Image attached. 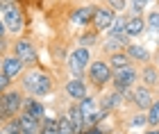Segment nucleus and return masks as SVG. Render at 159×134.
<instances>
[{
    "label": "nucleus",
    "mask_w": 159,
    "mask_h": 134,
    "mask_svg": "<svg viewBox=\"0 0 159 134\" xmlns=\"http://www.w3.org/2000/svg\"><path fill=\"white\" fill-rule=\"evenodd\" d=\"M141 127H148V123H146V111L132 109V111L127 114V130H141Z\"/></svg>",
    "instance_id": "obj_22"
},
{
    "label": "nucleus",
    "mask_w": 159,
    "mask_h": 134,
    "mask_svg": "<svg viewBox=\"0 0 159 134\" xmlns=\"http://www.w3.org/2000/svg\"><path fill=\"white\" fill-rule=\"evenodd\" d=\"M66 118H68L70 123H73V127L77 130V134H82V132H84L86 125H84V118H82V114H80V109H77V105H75V102H70V107L66 109Z\"/></svg>",
    "instance_id": "obj_21"
},
{
    "label": "nucleus",
    "mask_w": 159,
    "mask_h": 134,
    "mask_svg": "<svg viewBox=\"0 0 159 134\" xmlns=\"http://www.w3.org/2000/svg\"><path fill=\"white\" fill-rule=\"evenodd\" d=\"M18 87L23 89L25 96H34V98H39V100H43V98H48L52 93L55 77L41 61H37V64H32V66H25V70L18 77Z\"/></svg>",
    "instance_id": "obj_1"
},
{
    "label": "nucleus",
    "mask_w": 159,
    "mask_h": 134,
    "mask_svg": "<svg viewBox=\"0 0 159 134\" xmlns=\"http://www.w3.org/2000/svg\"><path fill=\"white\" fill-rule=\"evenodd\" d=\"M157 89H159V87H157Z\"/></svg>",
    "instance_id": "obj_38"
},
{
    "label": "nucleus",
    "mask_w": 159,
    "mask_h": 134,
    "mask_svg": "<svg viewBox=\"0 0 159 134\" xmlns=\"http://www.w3.org/2000/svg\"><path fill=\"white\" fill-rule=\"evenodd\" d=\"M7 7H9V5H7V2H2V0H0V14H2V11L7 9Z\"/></svg>",
    "instance_id": "obj_35"
},
{
    "label": "nucleus",
    "mask_w": 159,
    "mask_h": 134,
    "mask_svg": "<svg viewBox=\"0 0 159 134\" xmlns=\"http://www.w3.org/2000/svg\"><path fill=\"white\" fill-rule=\"evenodd\" d=\"M20 111H23V114H30L34 118H43L46 116V105H43V100H39V98H34V96H25Z\"/></svg>",
    "instance_id": "obj_18"
},
{
    "label": "nucleus",
    "mask_w": 159,
    "mask_h": 134,
    "mask_svg": "<svg viewBox=\"0 0 159 134\" xmlns=\"http://www.w3.org/2000/svg\"><path fill=\"white\" fill-rule=\"evenodd\" d=\"M2 2H7V5H20V0H2Z\"/></svg>",
    "instance_id": "obj_34"
},
{
    "label": "nucleus",
    "mask_w": 159,
    "mask_h": 134,
    "mask_svg": "<svg viewBox=\"0 0 159 134\" xmlns=\"http://www.w3.org/2000/svg\"><path fill=\"white\" fill-rule=\"evenodd\" d=\"M139 82L146 84L148 89L157 91V87H159V68L152 64V61L141 64V68H139Z\"/></svg>",
    "instance_id": "obj_15"
},
{
    "label": "nucleus",
    "mask_w": 159,
    "mask_h": 134,
    "mask_svg": "<svg viewBox=\"0 0 159 134\" xmlns=\"http://www.w3.org/2000/svg\"><path fill=\"white\" fill-rule=\"evenodd\" d=\"M18 123H20V134H39L41 130V118H34L30 114H18Z\"/></svg>",
    "instance_id": "obj_19"
},
{
    "label": "nucleus",
    "mask_w": 159,
    "mask_h": 134,
    "mask_svg": "<svg viewBox=\"0 0 159 134\" xmlns=\"http://www.w3.org/2000/svg\"><path fill=\"white\" fill-rule=\"evenodd\" d=\"M91 59L93 57H91L89 48H84V46L73 48L70 55H68V59H66V68H68L70 77H84L86 68H89V64H91Z\"/></svg>",
    "instance_id": "obj_4"
},
{
    "label": "nucleus",
    "mask_w": 159,
    "mask_h": 134,
    "mask_svg": "<svg viewBox=\"0 0 159 134\" xmlns=\"http://www.w3.org/2000/svg\"><path fill=\"white\" fill-rule=\"evenodd\" d=\"M98 105H100V109H105V111H118L123 105H125V93L111 89V91H107V93L100 96Z\"/></svg>",
    "instance_id": "obj_13"
},
{
    "label": "nucleus",
    "mask_w": 159,
    "mask_h": 134,
    "mask_svg": "<svg viewBox=\"0 0 159 134\" xmlns=\"http://www.w3.org/2000/svg\"><path fill=\"white\" fill-rule=\"evenodd\" d=\"M143 32H146V16L143 14H127L125 34L129 39H139Z\"/></svg>",
    "instance_id": "obj_16"
},
{
    "label": "nucleus",
    "mask_w": 159,
    "mask_h": 134,
    "mask_svg": "<svg viewBox=\"0 0 159 134\" xmlns=\"http://www.w3.org/2000/svg\"><path fill=\"white\" fill-rule=\"evenodd\" d=\"M146 30H150V32L159 39V9H152V11L146 16Z\"/></svg>",
    "instance_id": "obj_27"
},
{
    "label": "nucleus",
    "mask_w": 159,
    "mask_h": 134,
    "mask_svg": "<svg viewBox=\"0 0 159 134\" xmlns=\"http://www.w3.org/2000/svg\"><path fill=\"white\" fill-rule=\"evenodd\" d=\"M102 2L107 5V7H111L116 14H123L127 9V0H102Z\"/></svg>",
    "instance_id": "obj_29"
},
{
    "label": "nucleus",
    "mask_w": 159,
    "mask_h": 134,
    "mask_svg": "<svg viewBox=\"0 0 159 134\" xmlns=\"http://www.w3.org/2000/svg\"><path fill=\"white\" fill-rule=\"evenodd\" d=\"M125 55L129 57V61H132V64H136V66L152 61V52H150L146 46H139V43H134V41H129V43H127Z\"/></svg>",
    "instance_id": "obj_14"
},
{
    "label": "nucleus",
    "mask_w": 159,
    "mask_h": 134,
    "mask_svg": "<svg viewBox=\"0 0 159 134\" xmlns=\"http://www.w3.org/2000/svg\"><path fill=\"white\" fill-rule=\"evenodd\" d=\"M152 100H155V91L148 89L146 84H141V82H136L125 93V105H129L132 109H139V111H146Z\"/></svg>",
    "instance_id": "obj_6"
},
{
    "label": "nucleus",
    "mask_w": 159,
    "mask_h": 134,
    "mask_svg": "<svg viewBox=\"0 0 159 134\" xmlns=\"http://www.w3.org/2000/svg\"><path fill=\"white\" fill-rule=\"evenodd\" d=\"M114 77V68L107 64V59H91L89 68L84 73V80L89 84V89H93V93H102V91L111 84Z\"/></svg>",
    "instance_id": "obj_2"
},
{
    "label": "nucleus",
    "mask_w": 159,
    "mask_h": 134,
    "mask_svg": "<svg viewBox=\"0 0 159 134\" xmlns=\"http://www.w3.org/2000/svg\"><path fill=\"white\" fill-rule=\"evenodd\" d=\"M25 70V64L20 61L14 52H9V55H2V64H0V73H5L9 80L14 82V80H18L20 77V73Z\"/></svg>",
    "instance_id": "obj_11"
},
{
    "label": "nucleus",
    "mask_w": 159,
    "mask_h": 134,
    "mask_svg": "<svg viewBox=\"0 0 159 134\" xmlns=\"http://www.w3.org/2000/svg\"><path fill=\"white\" fill-rule=\"evenodd\" d=\"M107 64H109L114 70H118V68H123V66H127V64H132L129 61V57L125 55V50H118V52H111V55H107Z\"/></svg>",
    "instance_id": "obj_24"
},
{
    "label": "nucleus",
    "mask_w": 159,
    "mask_h": 134,
    "mask_svg": "<svg viewBox=\"0 0 159 134\" xmlns=\"http://www.w3.org/2000/svg\"><path fill=\"white\" fill-rule=\"evenodd\" d=\"M125 23H127V14H116V18L111 20V25L107 27L105 34H111V37H120V34H125Z\"/></svg>",
    "instance_id": "obj_23"
},
{
    "label": "nucleus",
    "mask_w": 159,
    "mask_h": 134,
    "mask_svg": "<svg viewBox=\"0 0 159 134\" xmlns=\"http://www.w3.org/2000/svg\"><path fill=\"white\" fill-rule=\"evenodd\" d=\"M7 50V39H5V34H2V37H0V55H2Z\"/></svg>",
    "instance_id": "obj_32"
},
{
    "label": "nucleus",
    "mask_w": 159,
    "mask_h": 134,
    "mask_svg": "<svg viewBox=\"0 0 159 134\" xmlns=\"http://www.w3.org/2000/svg\"><path fill=\"white\" fill-rule=\"evenodd\" d=\"M0 16H2V25H5V32L7 34H11V37H20V34L25 32L27 23H25V16H23L20 5H9Z\"/></svg>",
    "instance_id": "obj_5"
},
{
    "label": "nucleus",
    "mask_w": 159,
    "mask_h": 134,
    "mask_svg": "<svg viewBox=\"0 0 159 134\" xmlns=\"http://www.w3.org/2000/svg\"><path fill=\"white\" fill-rule=\"evenodd\" d=\"M98 41H100V32L96 30V27L89 25V27H84V32L77 37V46H84V48L91 50L93 46H98Z\"/></svg>",
    "instance_id": "obj_20"
},
{
    "label": "nucleus",
    "mask_w": 159,
    "mask_h": 134,
    "mask_svg": "<svg viewBox=\"0 0 159 134\" xmlns=\"http://www.w3.org/2000/svg\"><path fill=\"white\" fill-rule=\"evenodd\" d=\"M11 52L16 55L25 66H32V64L39 61L37 46H34V41L30 37H16V41H14V46H11Z\"/></svg>",
    "instance_id": "obj_8"
},
{
    "label": "nucleus",
    "mask_w": 159,
    "mask_h": 134,
    "mask_svg": "<svg viewBox=\"0 0 159 134\" xmlns=\"http://www.w3.org/2000/svg\"><path fill=\"white\" fill-rule=\"evenodd\" d=\"M93 7L96 5H89V2H84V5H77L73 11H70V25H75V27H89L91 25V16H93Z\"/></svg>",
    "instance_id": "obj_12"
},
{
    "label": "nucleus",
    "mask_w": 159,
    "mask_h": 134,
    "mask_svg": "<svg viewBox=\"0 0 159 134\" xmlns=\"http://www.w3.org/2000/svg\"><path fill=\"white\" fill-rule=\"evenodd\" d=\"M152 2V0H129V9L132 14H143V9Z\"/></svg>",
    "instance_id": "obj_30"
},
{
    "label": "nucleus",
    "mask_w": 159,
    "mask_h": 134,
    "mask_svg": "<svg viewBox=\"0 0 159 134\" xmlns=\"http://www.w3.org/2000/svg\"><path fill=\"white\" fill-rule=\"evenodd\" d=\"M127 43H129V37H127V34H120V37L105 34V39H102V52H105V55H111V52L125 50Z\"/></svg>",
    "instance_id": "obj_17"
},
{
    "label": "nucleus",
    "mask_w": 159,
    "mask_h": 134,
    "mask_svg": "<svg viewBox=\"0 0 159 134\" xmlns=\"http://www.w3.org/2000/svg\"><path fill=\"white\" fill-rule=\"evenodd\" d=\"M139 82V66L136 64H127L118 70H114V77H111V89L120 91V93H127L134 84Z\"/></svg>",
    "instance_id": "obj_7"
},
{
    "label": "nucleus",
    "mask_w": 159,
    "mask_h": 134,
    "mask_svg": "<svg viewBox=\"0 0 159 134\" xmlns=\"http://www.w3.org/2000/svg\"><path fill=\"white\" fill-rule=\"evenodd\" d=\"M146 123L148 127H159V98H155L146 109Z\"/></svg>",
    "instance_id": "obj_25"
},
{
    "label": "nucleus",
    "mask_w": 159,
    "mask_h": 134,
    "mask_svg": "<svg viewBox=\"0 0 159 134\" xmlns=\"http://www.w3.org/2000/svg\"><path fill=\"white\" fill-rule=\"evenodd\" d=\"M89 84H86L84 77H70V80H66V84H64V93H66L70 98V102H77L82 100V98L89 96Z\"/></svg>",
    "instance_id": "obj_10"
},
{
    "label": "nucleus",
    "mask_w": 159,
    "mask_h": 134,
    "mask_svg": "<svg viewBox=\"0 0 159 134\" xmlns=\"http://www.w3.org/2000/svg\"><path fill=\"white\" fill-rule=\"evenodd\" d=\"M9 87H11V80H9V77H7L5 73H0V93H5V91L9 89Z\"/></svg>",
    "instance_id": "obj_31"
},
{
    "label": "nucleus",
    "mask_w": 159,
    "mask_h": 134,
    "mask_svg": "<svg viewBox=\"0 0 159 134\" xmlns=\"http://www.w3.org/2000/svg\"><path fill=\"white\" fill-rule=\"evenodd\" d=\"M116 18V11L111 7L102 5H96L93 7V16H91V27H96L98 32H107V27L111 25V20Z\"/></svg>",
    "instance_id": "obj_9"
},
{
    "label": "nucleus",
    "mask_w": 159,
    "mask_h": 134,
    "mask_svg": "<svg viewBox=\"0 0 159 134\" xmlns=\"http://www.w3.org/2000/svg\"><path fill=\"white\" fill-rule=\"evenodd\" d=\"M146 134H159V127H150V130H148Z\"/></svg>",
    "instance_id": "obj_36"
},
{
    "label": "nucleus",
    "mask_w": 159,
    "mask_h": 134,
    "mask_svg": "<svg viewBox=\"0 0 159 134\" xmlns=\"http://www.w3.org/2000/svg\"><path fill=\"white\" fill-rule=\"evenodd\" d=\"M152 64H155V66L159 68V48H157V52L152 55Z\"/></svg>",
    "instance_id": "obj_33"
},
{
    "label": "nucleus",
    "mask_w": 159,
    "mask_h": 134,
    "mask_svg": "<svg viewBox=\"0 0 159 134\" xmlns=\"http://www.w3.org/2000/svg\"><path fill=\"white\" fill-rule=\"evenodd\" d=\"M0 64H2V55H0Z\"/></svg>",
    "instance_id": "obj_37"
},
{
    "label": "nucleus",
    "mask_w": 159,
    "mask_h": 134,
    "mask_svg": "<svg viewBox=\"0 0 159 134\" xmlns=\"http://www.w3.org/2000/svg\"><path fill=\"white\" fill-rule=\"evenodd\" d=\"M0 134H20V123H18V116L7 118V121L0 123Z\"/></svg>",
    "instance_id": "obj_26"
},
{
    "label": "nucleus",
    "mask_w": 159,
    "mask_h": 134,
    "mask_svg": "<svg viewBox=\"0 0 159 134\" xmlns=\"http://www.w3.org/2000/svg\"><path fill=\"white\" fill-rule=\"evenodd\" d=\"M57 134H77V130L73 127V123L66 118V114L57 118Z\"/></svg>",
    "instance_id": "obj_28"
},
{
    "label": "nucleus",
    "mask_w": 159,
    "mask_h": 134,
    "mask_svg": "<svg viewBox=\"0 0 159 134\" xmlns=\"http://www.w3.org/2000/svg\"><path fill=\"white\" fill-rule=\"evenodd\" d=\"M23 98L25 93L20 87H9L5 93H0V121L18 116L20 107H23Z\"/></svg>",
    "instance_id": "obj_3"
}]
</instances>
